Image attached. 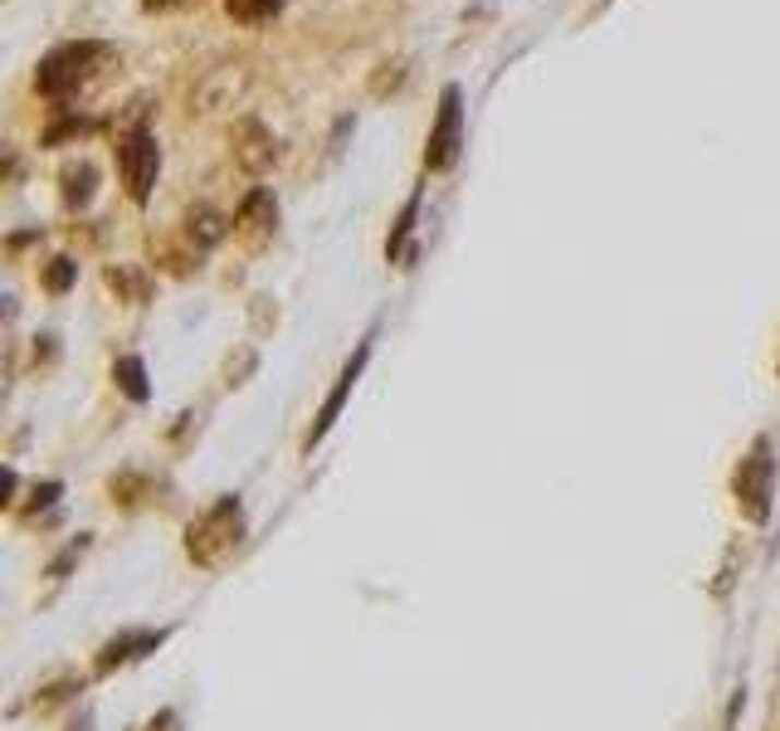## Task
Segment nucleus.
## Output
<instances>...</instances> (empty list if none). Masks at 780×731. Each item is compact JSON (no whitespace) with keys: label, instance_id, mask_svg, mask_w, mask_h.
Instances as JSON below:
<instances>
[{"label":"nucleus","instance_id":"9","mask_svg":"<svg viewBox=\"0 0 780 731\" xmlns=\"http://www.w3.org/2000/svg\"><path fill=\"white\" fill-rule=\"evenodd\" d=\"M59 185H64V205L69 211H88L93 205V191H98V171L88 161H69L59 171Z\"/></svg>","mask_w":780,"mask_h":731},{"label":"nucleus","instance_id":"19","mask_svg":"<svg viewBox=\"0 0 780 731\" xmlns=\"http://www.w3.org/2000/svg\"><path fill=\"white\" fill-rule=\"evenodd\" d=\"M742 707H746V693L742 687H736V697H732V707H727V731L736 727V717H742Z\"/></svg>","mask_w":780,"mask_h":731},{"label":"nucleus","instance_id":"15","mask_svg":"<svg viewBox=\"0 0 780 731\" xmlns=\"http://www.w3.org/2000/svg\"><path fill=\"white\" fill-rule=\"evenodd\" d=\"M88 541H93V537H88V531H79V537H74V541H69V547H64V551H59V556H55V561H49V571H45V576H49V580H64V576H69V571H74V566H79V561H83V551H88Z\"/></svg>","mask_w":780,"mask_h":731},{"label":"nucleus","instance_id":"6","mask_svg":"<svg viewBox=\"0 0 780 731\" xmlns=\"http://www.w3.org/2000/svg\"><path fill=\"white\" fill-rule=\"evenodd\" d=\"M367 361H371V337L361 341L357 351H351V361L337 371V381H332V391H327V400H322V410L312 415V430H308V454L322 444V439L332 434V424L341 420V410H347V400H351V391H357V381H361V371H367Z\"/></svg>","mask_w":780,"mask_h":731},{"label":"nucleus","instance_id":"10","mask_svg":"<svg viewBox=\"0 0 780 731\" xmlns=\"http://www.w3.org/2000/svg\"><path fill=\"white\" fill-rule=\"evenodd\" d=\"M278 225V201L274 191H249V201L239 205L235 215V229H254V235H268Z\"/></svg>","mask_w":780,"mask_h":731},{"label":"nucleus","instance_id":"22","mask_svg":"<svg viewBox=\"0 0 780 731\" xmlns=\"http://www.w3.org/2000/svg\"><path fill=\"white\" fill-rule=\"evenodd\" d=\"M142 5H147V10H171L176 0H142Z\"/></svg>","mask_w":780,"mask_h":731},{"label":"nucleus","instance_id":"20","mask_svg":"<svg viewBox=\"0 0 780 731\" xmlns=\"http://www.w3.org/2000/svg\"><path fill=\"white\" fill-rule=\"evenodd\" d=\"M69 731H93V712H88V707H83L74 722H69Z\"/></svg>","mask_w":780,"mask_h":731},{"label":"nucleus","instance_id":"21","mask_svg":"<svg viewBox=\"0 0 780 731\" xmlns=\"http://www.w3.org/2000/svg\"><path fill=\"white\" fill-rule=\"evenodd\" d=\"M152 731H176V712H161V717L152 722Z\"/></svg>","mask_w":780,"mask_h":731},{"label":"nucleus","instance_id":"3","mask_svg":"<svg viewBox=\"0 0 780 731\" xmlns=\"http://www.w3.org/2000/svg\"><path fill=\"white\" fill-rule=\"evenodd\" d=\"M732 498H736V512H742L752 527H761L771 517V498H776V444L771 434H756L752 448L742 454L732 474Z\"/></svg>","mask_w":780,"mask_h":731},{"label":"nucleus","instance_id":"1","mask_svg":"<svg viewBox=\"0 0 780 731\" xmlns=\"http://www.w3.org/2000/svg\"><path fill=\"white\" fill-rule=\"evenodd\" d=\"M112 59V49L108 45H93V39H79V45H59V49H49L45 59H39V69H35V88L45 93L49 103H74L79 93H88L93 83H98V73L103 64Z\"/></svg>","mask_w":780,"mask_h":731},{"label":"nucleus","instance_id":"14","mask_svg":"<svg viewBox=\"0 0 780 731\" xmlns=\"http://www.w3.org/2000/svg\"><path fill=\"white\" fill-rule=\"evenodd\" d=\"M220 5L230 10L239 25H264V20H274L284 10V0H220Z\"/></svg>","mask_w":780,"mask_h":731},{"label":"nucleus","instance_id":"18","mask_svg":"<svg viewBox=\"0 0 780 731\" xmlns=\"http://www.w3.org/2000/svg\"><path fill=\"white\" fill-rule=\"evenodd\" d=\"M59 493H64V483H39L35 488V503H29V517H35V512H45V507H55Z\"/></svg>","mask_w":780,"mask_h":731},{"label":"nucleus","instance_id":"12","mask_svg":"<svg viewBox=\"0 0 780 731\" xmlns=\"http://www.w3.org/2000/svg\"><path fill=\"white\" fill-rule=\"evenodd\" d=\"M112 381H118V391L128 395L132 405H147L152 400L147 361H142V357H118V361H112Z\"/></svg>","mask_w":780,"mask_h":731},{"label":"nucleus","instance_id":"11","mask_svg":"<svg viewBox=\"0 0 780 731\" xmlns=\"http://www.w3.org/2000/svg\"><path fill=\"white\" fill-rule=\"evenodd\" d=\"M185 239H191L195 254H205V249H215L225 239V219L211 211V205H195L191 215H185Z\"/></svg>","mask_w":780,"mask_h":731},{"label":"nucleus","instance_id":"5","mask_svg":"<svg viewBox=\"0 0 780 731\" xmlns=\"http://www.w3.org/2000/svg\"><path fill=\"white\" fill-rule=\"evenodd\" d=\"M459 146H464V98H459V83H444L440 118H434L430 142H424V171H449L459 161Z\"/></svg>","mask_w":780,"mask_h":731},{"label":"nucleus","instance_id":"17","mask_svg":"<svg viewBox=\"0 0 780 731\" xmlns=\"http://www.w3.org/2000/svg\"><path fill=\"white\" fill-rule=\"evenodd\" d=\"M74 278H79L74 259H49V268H45V288L49 292H69L74 288Z\"/></svg>","mask_w":780,"mask_h":731},{"label":"nucleus","instance_id":"2","mask_svg":"<svg viewBox=\"0 0 780 731\" xmlns=\"http://www.w3.org/2000/svg\"><path fill=\"white\" fill-rule=\"evenodd\" d=\"M239 541H244V503L230 493L220 498L215 507H205L201 517L185 527V556L195 561V566H225V561L239 551Z\"/></svg>","mask_w":780,"mask_h":731},{"label":"nucleus","instance_id":"8","mask_svg":"<svg viewBox=\"0 0 780 731\" xmlns=\"http://www.w3.org/2000/svg\"><path fill=\"white\" fill-rule=\"evenodd\" d=\"M278 156V146H274V132L264 128V122H254V118H244L235 128V161L244 166V171H264L268 161H274Z\"/></svg>","mask_w":780,"mask_h":731},{"label":"nucleus","instance_id":"7","mask_svg":"<svg viewBox=\"0 0 780 731\" xmlns=\"http://www.w3.org/2000/svg\"><path fill=\"white\" fill-rule=\"evenodd\" d=\"M166 634H171V630H122V634H112V639L98 649V658H93V673L108 678V673H118V668H128V663H137V658L156 654L166 644Z\"/></svg>","mask_w":780,"mask_h":731},{"label":"nucleus","instance_id":"16","mask_svg":"<svg viewBox=\"0 0 780 731\" xmlns=\"http://www.w3.org/2000/svg\"><path fill=\"white\" fill-rule=\"evenodd\" d=\"M74 693H83V683L79 678H59V683H49V687H39V697H35V707L39 712H49V707H59V703H69Z\"/></svg>","mask_w":780,"mask_h":731},{"label":"nucleus","instance_id":"13","mask_svg":"<svg viewBox=\"0 0 780 731\" xmlns=\"http://www.w3.org/2000/svg\"><path fill=\"white\" fill-rule=\"evenodd\" d=\"M415 215H420V191H410V201H405V211H400V219H395V229H391V239H386V259H391V264H400V259H410Z\"/></svg>","mask_w":780,"mask_h":731},{"label":"nucleus","instance_id":"4","mask_svg":"<svg viewBox=\"0 0 780 731\" xmlns=\"http://www.w3.org/2000/svg\"><path fill=\"white\" fill-rule=\"evenodd\" d=\"M118 171H122V185H128V201L147 205L156 176H161V146H156L147 128H128L118 137Z\"/></svg>","mask_w":780,"mask_h":731}]
</instances>
